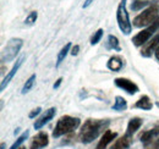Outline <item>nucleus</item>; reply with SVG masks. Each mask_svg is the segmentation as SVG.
Instances as JSON below:
<instances>
[{
	"label": "nucleus",
	"mask_w": 159,
	"mask_h": 149,
	"mask_svg": "<svg viewBox=\"0 0 159 149\" xmlns=\"http://www.w3.org/2000/svg\"><path fill=\"white\" fill-rule=\"evenodd\" d=\"M116 21L119 25L120 31L124 34H130L132 31V23L130 22V17H129V12L126 9V0H121L119 2L118 10H116Z\"/></svg>",
	"instance_id": "nucleus-5"
},
{
	"label": "nucleus",
	"mask_w": 159,
	"mask_h": 149,
	"mask_svg": "<svg viewBox=\"0 0 159 149\" xmlns=\"http://www.w3.org/2000/svg\"><path fill=\"white\" fill-rule=\"evenodd\" d=\"M131 142H132V134L126 133L115 141V143L111 146V149H127L131 146Z\"/></svg>",
	"instance_id": "nucleus-14"
},
{
	"label": "nucleus",
	"mask_w": 159,
	"mask_h": 149,
	"mask_svg": "<svg viewBox=\"0 0 159 149\" xmlns=\"http://www.w3.org/2000/svg\"><path fill=\"white\" fill-rule=\"evenodd\" d=\"M159 45V34H156L153 38H151L142 48L141 50V55L144 56V57H149V56L153 54V52L156 53L157 48Z\"/></svg>",
	"instance_id": "nucleus-8"
},
{
	"label": "nucleus",
	"mask_w": 159,
	"mask_h": 149,
	"mask_svg": "<svg viewBox=\"0 0 159 149\" xmlns=\"http://www.w3.org/2000/svg\"><path fill=\"white\" fill-rule=\"evenodd\" d=\"M22 45H23V40L21 38H11L1 53V62L5 64L12 61L20 53Z\"/></svg>",
	"instance_id": "nucleus-4"
},
{
	"label": "nucleus",
	"mask_w": 159,
	"mask_h": 149,
	"mask_svg": "<svg viewBox=\"0 0 159 149\" xmlns=\"http://www.w3.org/2000/svg\"><path fill=\"white\" fill-rule=\"evenodd\" d=\"M93 1H94V0H84V2H83V5H82V7H83V9L88 7V6H89V5H91Z\"/></svg>",
	"instance_id": "nucleus-29"
},
{
	"label": "nucleus",
	"mask_w": 159,
	"mask_h": 149,
	"mask_svg": "<svg viewBox=\"0 0 159 149\" xmlns=\"http://www.w3.org/2000/svg\"><path fill=\"white\" fill-rule=\"evenodd\" d=\"M40 111H42V109H40V108H37V109H34L33 111L30 112V115H28V116H30L31 119H33V117H36V116H37V115H38Z\"/></svg>",
	"instance_id": "nucleus-27"
},
{
	"label": "nucleus",
	"mask_w": 159,
	"mask_h": 149,
	"mask_svg": "<svg viewBox=\"0 0 159 149\" xmlns=\"http://www.w3.org/2000/svg\"><path fill=\"white\" fill-rule=\"evenodd\" d=\"M159 16V4L156 2L153 5H151L148 9L143 10V12H141L137 15L134 20V26L135 27H148L151 26Z\"/></svg>",
	"instance_id": "nucleus-2"
},
{
	"label": "nucleus",
	"mask_w": 159,
	"mask_h": 149,
	"mask_svg": "<svg viewBox=\"0 0 159 149\" xmlns=\"http://www.w3.org/2000/svg\"><path fill=\"white\" fill-rule=\"evenodd\" d=\"M27 137H28V131L23 132V133L21 134L20 137L17 138V141H16V142H15V143H14V144H12V146L10 147V149H19V148H20L21 144L23 143V141H25V139H26Z\"/></svg>",
	"instance_id": "nucleus-24"
},
{
	"label": "nucleus",
	"mask_w": 159,
	"mask_h": 149,
	"mask_svg": "<svg viewBox=\"0 0 159 149\" xmlns=\"http://www.w3.org/2000/svg\"><path fill=\"white\" fill-rule=\"evenodd\" d=\"M105 47H107V49H109V50H116V52H120V50H121L120 44H119V39H118V37H115V36H113V34H109V36H108Z\"/></svg>",
	"instance_id": "nucleus-18"
},
{
	"label": "nucleus",
	"mask_w": 159,
	"mask_h": 149,
	"mask_svg": "<svg viewBox=\"0 0 159 149\" xmlns=\"http://www.w3.org/2000/svg\"><path fill=\"white\" fill-rule=\"evenodd\" d=\"M61 82H62V78H59V79H58V81H57V83H54V86H53V87H54V89H55V88H58V87H59L60 84H61Z\"/></svg>",
	"instance_id": "nucleus-30"
},
{
	"label": "nucleus",
	"mask_w": 159,
	"mask_h": 149,
	"mask_svg": "<svg viewBox=\"0 0 159 149\" xmlns=\"http://www.w3.org/2000/svg\"><path fill=\"white\" fill-rule=\"evenodd\" d=\"M80 119L77 117H72V116H61L59 119V121L57 122L55 130L53 132V137L58 138L61 137L64 134H67L70 132H72L74 130H76L80 126Z\"/></svg>",
	"instance_id": "nucleus-3"
},
{
	"label": "nucleus",
	"mask_w": 159,
	"mask_h": 149,
	"mask_svg": "<svg viewBox=\"0 0 159 149\" xmlns=\"http://www.w3.org/2000/svg\"><path fill=\"white\" fill-rule=\"evenodd\" d=\"M159 29V16L158 19L156 20L151 26H148L147 28H144L143 31L139 32L135 37L132 38V43L136 47H141V45H144L151 38L153 37V34Z\"/></svg>",
	"instance_id": "nucleus-6"
},
{
	"label": "nucleus",
	"mask_w": 159,
	"mask_h": 149,
	"mask_svg": "<svg viewBox=\"0 0 159 149\" xmlns=\"http://www.w3.org/2000/svg\"><path fill=\"white\" fill-rule=\"evenodd\" d=\"M107 66H108L109 70H111V71H114V72H118V71H120V70L122 69L124 61H122V59L119 57V56H111V57L109 59Z\"/></svg>",
	"instance_id": "nucleus-16"
},
{
	"label": "nucleus",
	"mask_w": 159,
	"mask_h": 149,
	"mask_svg": "<svg viewBox=\"0 0 159 149\" xmlns=\"http://www.w3.org/2000/svg\"><path fill=\"white\" fill-rule=\"evenodd\" d=\"M34 81H36V74H32L27 81H26V83L23 84V87H22V91H21V93L22 94H26L28 93L32 88H33V84H34Z\"/></svg>",
	"instance_id": "nucleus-22"
},
{
	"label": "nucleus",
	"mask_w": 159,
	"mask_h": 149,
	"mask_svg": "<svg viewBox=\"0 0 159 149\" xmlns=\"http://www.w3.org/2000/svg\"><path fill=\"white\" fill-rule=\"evenodd\" d=\"M38 19V12L37 11H31L30 12V15L26 17L25 20V25H27V26H32L36 21Z\"/></svg>",
	"instance_id": "nucleus-23"
},
{
	"label": "nucleus",
	"mask_w": 159,
	"mask_h": 149,
	"mask_svg": "<svg viewBox=\"0 0 159 149\" xmlns=\"http://www.w3.org/2000/svg\"><path fill=\"white\" fill-rule=\"evenodd\" d=\"M148 149H159V137L156 139V141H153L151 144H148V146H146Z\"/></svg>",
	"instance_id": "nucleus-26"
},
{
	"label": "nucleus",
	"mask_w": 159,
	"mask_h": 149,
	"mask_svg": "<svg viewBox=\"0 0 159 149\" xmlns=\"http://www.w3.org/2000/svg\"><path fill=\"white\" fill-rule=\"evenodd\" d=\"M23 60H25V56H21L20 59H17V60H16V64L12 66V69L10 70V72L6 74V77L1 81V86H0V89H1V91H4V89L7 87V84L11 82V79L14 78V76L17 74L19 69H20L21 65H22V62H23Z\"/></svg>",
	"instance_id": "nucleus-9"
},
{
	"label": "nucleus",
	"mask_w": 159,
	"mask_h": 149,
	"mask_svg": "<svg viewBox=\"0 0 159 149\" xmlns=\"http://www.w3.org/2000/svg\"><path fill=\"white\" fill-rule=\"evenodd\" d=\"M115 84L121 88V89H124L125 92H127L129 94H131V95H134V94H136L139 92V86L136 84V83H134L132 81H130V79H127V78H124V77H119V78H115Z\"/></svg>",
	"instance_id": "nucleus-7"
},
{
	"label": "nucleus",
	"mask_w": 159,
	"mask_h": 149,
	"mask_svg": "<svg viewBox=\"0 0 159 149\" xmlns=\"http://www.w3.org/2000/svg\"><path fill=\"white\" fill-rule=\"evenodd\" d=\"M71 50V43H66L64 47H62V49L59 52V54H58V59H57V67H59L60 64L65 60V57L66 55L69 54V52Z\"/></svg>",
	"instance_id": "nucleus-20"
},
{
	"label": "nucleus",
	"mask_w": 159,
	"mask_h": 149,
	"mask_svg": "<svg viewBox=\"0 0 159 149\" xmlns=\"http://www.w3.org/2000/svg\"><path fill=\"white\" fill-rule=\"evenodd\" d=\"M126 106H127V103H126V100L122 97H119V95L115 97V102H114V105H113V109L114 110L122 111V110L126 109Z\"/></svg>",
	"instance_id": "nucleus-21"
},
{
	"label": "nucleus",
	"mask_w": 159,
	"mask_h": 149,
	"mask_svg": "<svg viewBox=\"0 0 159 149\" xmlns=\"http://www.w3.org/2000/svg\"><path fill=\"white\" fill-rule=\"evenodd\" d=\"M55 112H57V109L55 108H50V109H48V110H45V112L40 116L38 120H36V122H34V129L36 130H40L45 124H48L54 116H55Z\"/></svg>",
	"instance_id": "nucleus-10"
},
{
	"label": "nucleus",
	"mask_w": 159,
	"mask_h": 149,
	"mask_svg": "<svg viewBox=\"0 0 159 149\" xmlns=\"http://www.w3.org/2000/svg\"><path fill=\"white\" fill-rule=\"evenodd\" d=\"M103 32H104V31H103L102 28H99L97 32H94V34L91 38V44H92V45H96V44L99 43L102 37H103Z\"/></svg>",
	"instance_id": "nucleus-25"
},
{
	"label": "nucleus",
	"mask_w": 159,
	"mask_h": 149,
	"mask_svg": "<svg viewBox=\"0 0 159 149\" xmlns=\"http://www.w3.org/2000/svg\"><path fill=\"white\" fill-rule=\"evenodd\" d=\"M157 105H158V106H159V102H158V103H157Z\"/></svg>",
	"instance_id": "nucleus-33"
},
{
	"label": "nucleus",
	"mask_w": 159,
	"mask_h": 149,
	"mask_svg": "<svg viewBox=\"0 0 159 149\" xmlns=\"http://www.w3.org/2000/svg\"><path fill=\"white\" fill-rule=\"evenodd\" d=\"M116 132H113V131L110 130H107L104 133H103V136H102V138H100L99 143L97 144V148L96 149H105L108 147V144L113 141V139H115L116 138Z\"/></svg>",
	"instance_id": "nucleus-13"
},
{
	"label": "nucleus",
	"mask_w": 159,
	"mask_h": 149,
	"mask_svg": "<svg viewBox=\"0 0 159 149\" xmlns=\"http://www.w3.org/2000/svg\"><path fill=\"white\" fill-rule=\"evenodd\" d=\"M156 2H158V0H132L131 10L132 11H139L141 9H143L146 6H151Z\"/></svg>",
	"instance_id": "nucleus-17"
},
{
	"label": "nucleus",
	"mask_w": 159,
	"mask_h": 149,
	"mask_svg": "<svg viewBox=\"0 0 159 149\" xmlns=\"http://www.w3.org/2000/svg\"><path fill=\"white\" fill-rule=\"evenodd\" d=\"M19 149H26V148H25V147H20Z\"/></svg>",
	"instance_id": "nucleus-32"
},
{
	"label": "nucleus",
	"mask_w": 159,
	"mask_h": 149,
	"mask_svg": "<svg viewBox=\"0 0 159 149\" xmlns=\"http://www.w3.org/2000/svg\"><path fill=\"white\" fill-rule=\"evenodd\" d=\"M154 55H156L157 60L159 61V45H158V48H157V50H156V53H154Z\"/></svg>",
	"instance_id": "nucleus-31"
},
{
	"label": "nucleus",
	"mask_w": 159,
	"mask_h": 149,
	"mask_svg": "<svg viewBox=\"0 0 159 149\" xmlns=\"http://www.w3.org/2000/svg\"><path fill=\"white\" fill-rule=\"evenodd\" d=\"M141 126H142V120H141L139 117H134V119L130 120V122H129V125H127V132H126V133L134 134Z\"/></svg>",
	"instance_id": "nucleus-19"
},
{
	"label": "nucleus",
	"mask_w": 159,
	"mask_h": 149,
	"mask_svg": "<svg viewBox=\"0 0 159 149\" xmlns=\"http://www.w3.org/2000/svg\"><path fill=\"white\" fill-rule=\"evenodd\" d=\"M79 50H80V47L79 45H75V47H72V49H71V55H77L79 54Z\"/></svg>",
	"instance_id": "nucleus-28"
},
{
	"label": "nucleus",
	"mask_w": 159,
	"mask_h": 149,
	"mask_svg": "<svg viewBox=\"0 0 159 149\" xmlns=\"http://www.w3.org/2000/svg\"><path fill=\"white\" fill-rule=\"evenodd\" d=\"M109 124V121L103 120H87L80 132V138L82 143H91L94 138L98 137L103 129Z\"/></svg>",
	"instance_id": "nucleus-1"
},
{
	"label": "nucleus",
	"mask_w": 159,
	"mask_h": 149,
	"mask_svg": "<svg viewBox=\"0 0 159 149\" xmlns=\"http://www.w3.org/2000/svg\"><path fill=\"white\" fill-rule=\"evenodd\" d=\"M159 137V124L158 125H156L153 129H151V130L148 131H144L142 134H141V141L146 144V146H148V144H151L153 141H156L157 138Z\"/></svg>",
	"instance_id": "nucleus-11"
},
{
	"label": "nucleus",
	"mask_w": 159,
	"mask_h": 149,
	"mask_svg": "<svg viewBox=\"0 0 159 149\" xmlns=\"http://www.w3.org/2000/svg\"><path fill=\"white\" fill-rule=\"evenodd\" d=\"M134 108L142 109V110H151L153 108V103L151 102L148 95H142L139 100L134 104Z\"/></svg>",
	"instance_id": "nucleus-15"
},
{
	"label": "nucleus",
	"mask_w": 159,
	"mask_h": 149,
	"mask_svg": "<svg viewBox=\"0 0 159 149\" xmlns=\"http://www.w3.org/2000/svg\"><path fill=\"white\" fill-rule=\"evenodd\" d=\"M49 143V139H48V134L45 132H39L32 141L31 143V149H40L47 147Z\"/></svg>",
	"instance_id": "nucleus-12"
}]
</instances>
